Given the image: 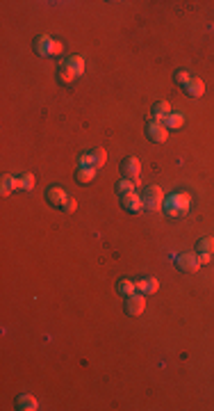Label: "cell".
Returning <instances> with one entry per match:
<instances>
[{"label":"cell","instance_id":"cell-6","mask_svg":"<svg viewBox=\"0 0 214 411\" xmlns=\"http://www.w3.org/2000/svg\"><path fill=\"white\" fill-rule=\"evenodd\" d=\"M146 137H148L151 142H155V144H162V142H166V137H169V128H166L162 121H148L146 124Z\"/></svg>","mask_w":214,"mask_h":411},{"label":"cell","instance_id":"cell-14","mask_svg":"<svg viewBox=\"0 0 214 411\" xmlns=\"http://www.w3.org/2000/svg\"><path fill=\"white\" fill-rule=\"evenodd\" d=\"M185 91H187V96H191V99H198V96L205 94V83H203L201 78H191L189 83L185 85Z\"/></svg>","mask_w":214,"mask_h":411},{"label":"cell","instance_id":"cell-19","mask_svg":"<svg viewBox=\"0 0 214 411\" xmlns=\"http://www.w3.org/2000/svg\"><path fill=\"white\" fill-rule=\"evenodd\" d=\"M182 124H185V114L182 112H171L169 114V119L164 121V126L169 130H178V128H182Z\"/></svg>","mask_w":214,"mask_h":411},{"label":"cell","instance_id":"cell-11","mask_svg":"<svg viewBox=\"0 0 214 411\" xmlns=\"http://www.w3.org/2000/svg\"><path fill=\"white\" fill-rule=\"evenodd\" d=\"M171 112H173V110H171V105L166 103V101H160V103H155V105H153L151 119H153V121H162V124H164V121L169 119V114H171Z\"/></svg>","mask_w":214,"mask_h":411},{"label":"cell","instance_id":"cell-23","mask_svg":"<svg viewBox=\"0 0 214 411\" xmlns=\"http://www.w3.org/2000/svg\"><path fill=\"white\" fill-rule=\"evenodd\" d=\"M173 78H176V83H178V85H182V87H185V85H187V83H189V80L194 78V75L189 73V71L180 69V71H176V75H173Z\"/></svg>","mask_w":214,"mask_h":411},{"label":"cell","instance_id":"cell-8","mask_svg":"<svg viewBox=\"0 0 214 411\" xmlns=\"http://www.w3.org/2000/svg\"><path fill=\"white\" fill-rule=\"evenodd\" d=\"M176 267L185 274H194L201 267V261H198L196 253H180V256L176 258Z\"/></svg>","mask_w":214,"mask_h":411},{"label":"cell","instance_id":"cell-24","mask_svg":"<svg viewBox=\"0 0 214 411\" xmlns=\"http://www.w3.org/2000/svg\"><path fill=\"white\" fill-rule=\"evenodd\" d=\"M75 208H78V201H75V197H66L64 204H62V210L64 212H75Z\"/></svg>","mask_w":214,"mask_h":411},{"label":"cell","instance_id":"cell-10","mask_svg":"<svg viewBox=\"0 0 214 411\" xmlns=\"http://www.w3.org/2000/svg\"><path fill=\"white\" fill-rule=\"evenodd\" d=\"M46 201H48L50 206H55V208H62V204H64V199L69 194L62 190V187H57V185H53V187H46Z\"/></svg>","mask_w":214,"mask_h":411},{"label":"cell","instance_id":"cell-18","mask_svg":"<svg viewBox=\"0 0 214 411\" xmlns=\"http://www.w3.org/2000/svg\"><path fill=\"white\" fill-rule=\"evenodd\" d=\"M116 290H119V295L130 297L132 292H137V283H135V281H130V279H121V281L116 283Z\"/></svg>","mask_w":214,"mask_h":411},{"label":"cell","instance_id":"cell-27","mask_svg":"<svg viewBox=\"0 0 214 411\" xmlns=\"http://www.w3.org/2000/svg\"><path fill=\"white\" fill-rule=\"evenodd\" d=\"M210 253H198V261H201V265H207V263H210Z\"/></svg>","mask_w":214,"mask_h":411},{"label":"cell","instance_id":"cell-15","mask_svg":"<svg viewBox=\"0 0 214 411\" xmlns=\"http://www.w3.org/2000/svg\"><path fill=\"white\" fill-rule=\"evenodd\" d=\"M16 409L18 411H34V409H39L37 398H32V395H18V398H16Z\"/></svg>","mask_w":214,"mask_h":411},{"label":"cell","instance_id":"cell-21","mask_svg":"<svg viewBox=\"0 0 214 411\" xmlns=\"http://www.w3.org/2000/svg\"><path fill=\"white\" fill-rule=\"evenodd\" d=\"M0 183H3V187H0V194H3V197H9V194H12V190H14V176L3 174Z\"/></svg>","mask_w":214,"mask_h":411},{"label":"cell","instance_id":"cell-1","mask_svg":"<svg viewBox=\"0 0 214 411\" xmlns=\"http://www.w3.org/2000/svg\"><path fill=\"white\" fill-rule=\"evenodd\" d=\"M189 206H191V199L189 194H185V192H173L164 199V206H162V210H164L166 217H173V220H178V217H185L187 212H189Z\"/></svg>","mask_w":214,"mask_h":411},{"label":"cell","instance_id":"cell-26","mask_svg":"<svg viewBox=\"0 0 214 411\" xmlns=\"http://www.w3.org/2000/svg\"><path fill=\"white\" fill-rule=\"evenodd\" d=\"M14 190H25V187H23V179H21V176H14Z\"/></svg>","mask_w":214,"mask_h":411},{"label":"cell","instance_id":"cell-16","mask_svg":"<svg viewBox=\"0 0 214 411\" xmlns=\"http://www.w3.org/2000/svg\"><path fill=\"white\" fill-rule=\"evenodd\" d=\"M96 171L94 167H80L78 171H75V179H78V183H82V185H87V183H91L96 179Z\"/></svg>","mask_w":214,"mask_h":411},{"label":"cell","instance_id":"cell-20","mask_svg":"<svg viewBox=\"0 0 214 411\" xmlns=\"http://www.w3.org/2000/svg\"><path fill=\"white\" fill-rule=\"evenodd\" d=\"M196 251L198 253H214V238H203V240H198L196 245Z\"/></svg>","mask_w":214,"mask_h":411},{"label":"cell","instance_id":"cell-22","mask_svg":"<svg viewBox=\"0 0 214 411\" xmlns=\"http://www.w3.org/2000/svg\"><path fill=\"white\" fill-rule=\"evenodd\" d=\"M137 183L135 181H128V179H121L119 183H116V192L119 194H128V192H135Z\"/></svg>","mask_w":214,"mask_h":411},{"label":"cell","instance_id":"cell-3","mask_svg":"<svg viewBox=\"0 0 214 411\" xmlns=\"http://www.w3.org/2000/svg\"><path fill=\"white\" fill-rule=\"evenodd\" d=\"M141 201H144V210L155 212V210H160V208L164 206V192H162L160 185H151V187H146L144 190Z\"/></svg>","mask_w":214,"mask_h":411},{"label":"cell","instance_id":"cell-2","mask_svg":"<svg viewBox=\"0 0 214 411\" xmlns=\"http://www.w3.org/2000/svg\"><path fill=\"white\" fill-rule=\"evenodd\" d=\"M32 46H34V53L41 55V57H57V55H62V50H64L62 42L48 37V34H39V37L32 42Z\"/></svg>","mask_w":214,"mask_h":411},{"label":"cell","instance_id":"cell-12","mask_svg":"<svg viewBox=\"0 0 214 411\" xmlns=\"http://www.w3.org/2000/svg\"><path fill=\"white\" fill-rule=\"evenodd\" d=\"M62 64H64L66 69L73 71V73L78 75V78L84 73V57H82V55H71V57H66Z\"/></svg>","mask_w":214,"mask_h":411},{"label":"cell","instance_id":"cell-9","mask_svg":"<svg viewBox=\"0 0 214 411\" xmlns=\"http://www.w3.org/2000/svg\"><path fill=\"white\" fill-rule=\"evenodd\" d=\"M121 206L125 212H141L144 210V201L137 192H128V194H121Z\"/></svg>","mask_w":214,"mask_h":411},{"label":"cell","instance_id":"cell-25","mask_svg":"<svg viewBox=\"0 0 214 411\" xmlns=\"http://www.w3.org/2000/svg\"><path fill=\"white\" fill-rule=\"evenodd\" d=\"M21 179H23V187H25V190H32V187H34V176L32 174H23Z\"/></svg>","mask_w":214,"mask_h":411},{"label":"cell","instance_id":"cell-4","mask_svg":"<svg viewBox=\"0 0 214 411\" xmlns=\"http://www.w3.org/2000/svg\"><path fill=\"white\" fill-rule=\"evenodd\" d=\"M105 162H107V151L105 149H94V151H87V153L78 155L80 167H94V169H100Z\"/></svg>","mask_w":214,"mask_h":411},{"label":"cell","instance_id":"cell-13","mask_svg":"<svg viewBox=\"0 0 214 411\" xmlns=\"http://www.w3.org/2000/svg\"><path fill=\"white\" fill-rule=\"evenodd\" d=\"M157 288H160V283L155 277H146L137 281V292H141V295H153V292H157Z\"/></svg>","mask_w":214,"mask_h":411},{"label":"cell","instance_id":"cell-17","mask_svg":"<svg viewBox=\"0 0 214 411\" xmlns=\"http://www.w3.org/2000/svg\"><path fill=\"white\" fill-rule=\"evenodd\" d=\"M57 80H59L62 85H73L75 80H78V75H75L71 69H66L64 64H59V69H57Z\"/></svg>","mask_w":214,"mask_h":411},{"label":"cell","instance_id":"cell-7","mask_svg":"<svg viewBox=\"0 0 214 411\" xmlns=\"http://www.w3.org/2000/svg\"><path fill=\"white\" fill-rule=\"evenodd\" d=\"M125 311H128V316H132V318L141 316V313L146 311V295L132 292L130 297H125Z\"/></svg>","mask_w":214,"mask_h":411},{"label":"cell","instance_id":"cell-5","mask_svg":"<svg viewBox=\"0 0 214 411\" xmlns=\"http://www.w3.org/2000/svg\"><path fill=\"white\" fill-rule=\"evenodd\" d=\"M121 176L128 181H135L137 185H139V176H141V165L139 160L135 158V155H128V158H123L121 162Z\"/></svg>","mask_w":214,"mask_h":411}]
</instances>
